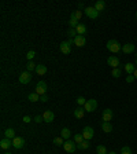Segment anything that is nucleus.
Listing matches in <instances>:
<instances>
[{"label": "nucleus", "instance_id": "bb28decb", "mask_svg": "<svg viewBox=\"0 0 137 154\" xmlns=\"http://www.w3.org/2000/svg\"><path fill=\"white\" fill-rule=\"evenodd\" d=\"M36 68H37V65H34L33 63V61H27V63H26V70L27 72H33V70H36Z\"/></svg>", "mask_w": 137, "mask_h": 154}, {"label": "nucleus", "instance_id": "a19ab883", "mask_svg": "<svg viewBox=\"0 0 137 154\" xmlns=\"http://www.w3.org/2000/svg\"><path fill=\"white\" fill-rule=\"evenodd\" d=\"M133 76H134V78H136V80H137V69L134 70V73H133Z\"/></svg>", "mask_w": 137, "mask_h": 154}, {"label": "nucleus", "instance_id": "b1692460", "mask_svg": "<svg viewBox=\"0 0 137 154\" xmlns=\"http://www.w3.org/2000/svg\"><path fill=\"white\" fill-rule=\"evenodd\" d=\"M82 15H84V13H82L81 10H75V11L71 13V18H73V19H77V21H80V19L82 18Z\"/></svg>", "mask_w": 137, "mask_h": 154}, {"label": "nucleus", "instance_id": "f704fd0d", "mask_svg": "<svg viewBox=\"0 0 137 154\" xmlns=\"http://www.w3.org/2000/svg\"><path fill=\"white\" fill-rule=\"evenodd\" d=\"M121 154H132V149L129 146H123L121 150Z\"/></svg>", "mask_w": 137, "mask_h": 154}, {"label": "nucleus", "instance_id": "20e7f679", "mask_svg": "<svg viewBox=\"0 0 137 154\" xmlns=\"http://www.w3.org/2000/svg\"><path fill=\"white\" fill-rule=\"evenodd\" d=\"M63 149H65V151H67V153H74L75 150H77V145H75L74 140H65V143H63Z\"/></svg>", "mask_w": 137, "mask_h": 154}, {"label": "nucleus", "instance_id": "4c0bfd02", "mask_svg": "<svg viewBox=\"0 0 137 154\" xmlns=\"http://www.w3.org/2000/svg\"><path fill=\"white\" fill-rule=\"evenodd\" d=\"M34 121L36 123H41V121H44V119H43V116H36L34 117Z\"/></svg>", "mask_w": 137, "mask_h": 154}, {"label": "nucleus", "instance_id": "ea45409f", "mask_svg": "<svg viewBox=\"0 0 137 154\" xmlns=\"http://www.w3.org/2000/svg\"><path fill=\"white\" fill-rule=\"evenodd\" d=\"M40 100H41V102H47V100H48V96H47V95H41V96H40Z\"/></svg>", "mask_w": 137, "mask_h": 154}, {"label": "nucleus", "instance_id": "c756f323", "mask_svg": "<svg viewBox=\"0 0 137 154\" xmlns=\"http://www.w3.org/2000/svg\"><path fill=\"white\" fill-rule=\"evenodd\" d=\"M111 74H112V77H115V78H118V77L122 74V70L119 69V68H115V69H112V72H111Z\"/></svg>", "mask_w": 137, "mask_h": 154}, {"label": "nucleus", "instance_id": "2f4dec72", "mask_svg": "<svg viewBox=\"0 0 137 154\" xmlns=\"http://www.w3.org/2000/svg\"><path fill=\"white\" fill-rule=\"evenodd\" d=\"M65 142H63V138L62 136H59V138H55L54 139V145L55 146H62Z\"/></svg>", "mask_w": 137, "mask_h": 154}, {"label": "nucleus", "instance_id": "a211bd4d", "mask_svg": "<svg viewBox=\"0 0 137 154\" xmlns=\"http://www.w3.org/2000/svg\"><path fill=\"white\" fill-rule=\"evenodd\" d=\"M93 7H95L96 10L99 11V13H100V11H103V10L106 8V1H104V0H97V1L95 3V6H93Z\"/></svg>", "mask_w": 137, "mask_h": 154}, {"label": "nucleus", "instance_id": "cd10ccee", "mask_svg": "<svg viewBox=\"0 0 137 154\" xmlns=\"http://www.w3.org/2000/svg\"><path fill=\"white\" fill-rule=\"evenodd\" d=\"M84 136H82V133H75L74 135V142L77 143V145H80L81 142H84Z\"/></svg>", "mask_w": 137, "mask_h": 154}, {"label": "nucleus", "instance_id": "5701e85b", "mask_svg": "<svg viewBox=\"0 0 137 154\" xmlns=\"http://www.w3.org/2000/svg\"><path fill=\"white\" fill-rule=\"evenodd\" d=\"M61 136H62V138H63L65 140H68V138L71 136V132H70V129H68V128H62Z\"/></svg>", "mask_w": 137, "mask_h": 154}, {"label": "nucleus", "instance_id": "e433bc0d", "mask_svg": "<svg viewBox=\"0 0 137 154\" xmlns=\"http://www.w3.org/2000/svg\"><path fill=\"white\" fill-rule=\"evenodd\" d=\"M134 80H136V78H134V76H133V74H128V77H126V83H133V81H134Z\"/></svg>", "mask_w": 137, "mask_h": 154}, {"label": "nucleus", "instance_id": "c03bdc74", "mask_svg": "<svg viewBox=\"0 0 137 154\" xmlns=\"http://www.w3.org/2000/svg\"><path fill=\"white\" fill-rule=\"evenodd\" d=\"M136 66H137V58H136Z\"/></svg>", "mask_w": 137, "mask_h": 154}, {"label": "nucleus", "instance_id": "a878e982", "mask_svg": "<svg viewBox=\"0 0 137 154\" xmlns=\"http://www.w3.org/2000/svg\"><path fill=\"white\" fill-rule=\"evenodd\" d=\"M89 146H90V143H89L88 140H84V142H81L80 145H77V149H81V150H86V149H89Z\"/></svg>", "mask_w": 137, "mask_h": 154}, {"label": "nucleus", "instance_id": "412c9836", "mask_svg": "<svg viewBox=\"0 0 137 154\" xmlns=\"http://www.w3.org/2000/svg\"><path fill=\"white\" fill-rule=\"evenodd\" d=\"M36 73H37L39 76H44V74L47 73V66H44V65H37Z\"/></svg>", "mask_w": 137, "mask_h": 154}, {"label": "nucleus", "instance_id": "7ed1b4c3", "mask_svg": "<svg viewBox=\"0 0 137 154\" xmlns=\"http://www.w3.org/2000/svg\"><path fill=\"white\" fill-rule=\"evenodd\" d=\"M84 109H85V112L93 113L96 109H97V100H96V99H88L86 103H85V106H84Z\"/></svg>", "mask_w": 137, "mask_h": 154}, {"label": "nucleus", "instance_id": "79ce46f5", "mask_svg": "<svg viewBox=\"0 0 137 154\" xmlns=\"http://www.w3.org/2000/svg\"><path fill=\"white\" fill-rule=\"evenodd\" d=\"M108 154H116V153H115V151H110Z\"/></svg>", "mask_w": 137, "mask_h": 154}, {"label": "nucleus", "instance_id": "f257e3e1", "mask_svg": "<svg viewBox=\"0 0 137 154\" xmlns=\"http://www.w3.org/2000/svg\"><path fill=\"white\" fill-rule=\"evenodd\" d=\"M106 47H107V50H108L110 52H112V54H116V52L122 51V46L116 42V40H108L107 44H106Z\"/></svg>", "mask_w": 137, "mask_h": 154}, {"label": "nucleus", "instance_id": "9d476101", "mask_svg": "<svg viewBox=\"0 0 137 154\" xmlns=\"http://www.w3.org/2000/svg\"><path fill=\"white\" fill-rule=\"evenodd\" d=\"M25 146V139L23 138H21V136H15L13 139V147H15V149H22V147Z\"/></svg>", "mask_w": 137, "mask_h": 154}, {"label": "nucleus", "instance_id": "2eb2a0df", "mask_svg": "<svg viewBox=\"0 0 137 154\" xmlns=\"http://www.w3.org/2000/svg\"><path fill=\"white\" fill-rule=\"evenodd\" d=\"M102 119H103V121H107V123H110V121H111V119H112V110H111V109H106V110H103Z\"/></svg>", "mask_w": 137, "mask_h": 154}, {"label": "nucleus", "instance_id": "dca6fc26", "mask_svg": "<svg viewBox=\"0 0 137 154\" xmlns=\"http://www.w3.org/2000/svg\"><path fill=\"white\" fill-rule=\"evenodd\" d=\"M84 114H85V109H84L82 106H78V107L74 110V117L75 119H78V120L82 119V117H84Z\"/></svg>", "mask_w": 137, "mask_h": 154}, {"label": "nucleus", "instance_id": "37998d69", "mask_svg": "<svg viewBox=\"0 0 137 154\" xmlns=\"http://www.w3.org/2000/svg\"><path fill=\"white\" fill-rule=\"evenodd\" d=\"M4 154H11V153H10V151H8V150H7V151H6V153H4Z\"/></svg>", "mask_w": 137, "mask_h": 154}, {"label": "nucleus", "instance_id": "473e14b6", "mask_svg": "<svg viewBox=\"0 0 137 154\" xmlns=\"http://www.w3.org/2000/svg\"><path fill=\"white\" fill-rule=\"evenodd\" d=\"M67 36L68 37H70V39H74L75 36H77V30H75V29H68V32H67Z\"/></svg>", "mask_w": 137, "mask_h": 154}, {"label": "nucleus", "instance_id": "a18cd8bd", "mask_svg": "<svg viewBox=\"0 0 137 154\" xmlns=\"http://www.w3.org/2000/svg\"><path fill=\"white\" fill-rule=\"evenodd\" d=\"M136 18H137V11H136Z\"/></svg>", "mask_w": 137, "mask_h": 154}, {"label": "nucleus", "instance_id": "423d86ee", "mask_svg": "<svg viewBox=\"0 0 137 154\" xmlns=\"http://www.w3.org/2000/svg\"><path fill=\"white\" fill-rule=\"evenodd\" d=\"M32 81V73L30 72H27V70H25V72H22L19 74V83L21 84H29Z\"/></svg>", "mask_w": 137, "mask_h": 154}, {"label": "nucleus", "instance_id": "9b49d317", "mask_svg": "<svg viewBox=\"0 0 137 154\" xmlns=\"http://www.w3.org/2000/svg\"><path fill=\"white\" fill-rule=\"evenodd\" d=\"M73 40H74V46H77V47H84V46L86 44V39H85V36L77 35Z\"/></svg>", "mask_w": 137, "mask_h": 154}, {"label": "nucleus", "instance_id": "1a4fd4ad", "mask_svg": "<svg viewBox=\"0 0 137 154\" xmlns=\"http://www.w3.org/2000/svg\"><path fill=\"white\" fill-rule=\"evenodd\" d=\"M107 63H108V66H111L112 69H115V68H119V65H121V62H119V58H116V56L111 55L107 58Z\"/></svg>", "mask_w": 137, "mask_h": 154}, {"label": "nucleus", "instance_id": "f3484780", "mask_svg": "<svg viewBox=\"0 0 137 154\" xmlns=\"http://www.w3.org/2000/svg\"><path fill=\"white\" fill-rule=\"evenodd\" d=\"M102 129H103V132L110 133V132H112V125H111L110 123H107V121H103L102 123Z\"/></svg>", "mask_w": 137, "mask_h": 154}, {"label": "nucleus", "instance_id": "aec40b11", "mask_svg": "<svg viewBox=\"0 0 137 154\" xmlns=\"http://www.w3.org/2000/svg\"><path fill=\"white\" fill-rule=\"evenodd\" d=\"M4 138L13 140L14 138H15V131H14L13 128H7L6 131H4Z\"/></svg>", "mask_w": 137, "mask_h": 154}, {"label": "nucleus", "instance_id": "6ab92c4d", "mask_svg": "<svg viewBox=\"0 0 137 154\" xmlns=\"http://www.w3.org/2000/svg\"><path fill=\"white\" fill-rule=\"evenodd\" d=\"M75 30H77V35H80V36H85V33H86V26L84 25V23H80L77 28H75Z\"/></svg>", "mask_w": 137, "mask_h": 154}, {"label": "nucleus", "instance_id": "f03ea898", "mask_svg": "<svg viewBox=\"0 0 137 154\" xmlns=\"http://www.w3.org/2000/svg\"><path fill=\"white\" fill-rule=\"evenodd\" d=\"M74 44V40L73 39H70L67 42H62L61 43V51L65 54V55H67L71 52V46Z\"/></svg>", "mask_w": 137, "mask_h": 154}, {"label": "nucleus", "instance_id": "4468645a", "mask_svg": "<svg viewBox=\"0 0 137 154\" xmlns=\"http://www.w3.org/2000/svg\"><path fill=\"white\" fill-rule=\"evenodd\" d=\"M11 146H13V140H11V139H7V138H4V139L0 140V147H1L3 150H8Z\"/></svg>", "mask_w": 137, "mask_h": 154}, {"label": "nucleus", "instance_id": "393cba45", "mask_svg": "<svg viewBox=\"0 0 137 154\" xmlns=\"http://www.w3.org/2000/svg\"><path fill=\"white\" fill-rule=\"evenodd\" d=\"M27 99H29L30 102H37V100H40V95L36 94V92H32V94L27 95Z\"/></svg>", "mask_w": 137, "mask_h": 154}, {"label": "nucleus", "instance_id": "58836bf2", "mask_svg": "<svg viewBox=\"0 0 137 154\" xmlns=\"http://www.w3.org/2000/svg\"><path fill=\"white\" fill-rule=\"evenodd\" d=\"M22 121H23V123H30V121H32V119H30L29 116H25V117L22 119Z\"/></svg>", "mask_w": 137, "mask_h": 154}, {"label": "nucleus", "instance_id": "4be33fe9", "mask_svg": "<svg viewBox=\"0 0 137 154\" xmlns=\"http://www.w3.org/2000/svg\"><path fill=\"white\" fill-rule=\"evenodd\" d=\"M136 69H137L136 65H133V63H126V65H125V70H126L128 74H133Z\"/></svg>", "mask_w": 137, "mask_h": 154}, {"label": "nucleus", "instance_id": "c85d7f7f", "mask_svg": "<svg viewBox=\"0 0 137 154\" xmlns=\"http://www.w3.org/2000/svg\"><path fill=\"white\" fill-rule=\"evenodd\" d=\"M96 151H97V154H108L107 153V149L103 146V145H99V146L96 147Z\"/></svg>", "mask_w": 137, "mask_h": 154}, {"label": "nucleus", "instance_id": "ddd939ff", "mask_svg": "<svg viewBox=\"0 0 137 154\" xmlns=\"http://www.w3.org/2000/svg\"><path fill=\"white\" fill-rule=\"evenodd\" d=\"M134 44L133 43H126V44H123L122 46V52L123 54H132L133 51H134Z\"/></svg>", "mask_w": 137, "mask_h": 154}, {"label": "nucleus", "instance_id": "f8f14e48", "mask_svg": "<svg viewBox=\"0 0 137 154\" xmlns=\"http://www.w3.org/2000/svg\"><path fill=\"white\" fill-rule=\"evenodd\" d=\"M43 119L45 123H52L55 119V114L54 112H51V110H45V112L43 113Z\"/></svg>", "mask_w": 137, "mask_h": 154}, {"label": "nucleus", "instance_id": "0eeeda50", "mask_svg": "<svg viewBox=\"0 0 137 154\" xmlns=\"http://www.w3.org/2000/svg\"><path fill=\"white\" fill-rule=\"evenodd\" d=\"M85 15L88 17V18H90V19H96L97 17H99V11L96 10L95 7H85Z\"/></svg>", "mask_w": 137, "mask_h": 154}, {"label": "nucleus", "instance_id": "6e6552de", "mask_svg": "<svg viewBox=\"0 0 137 154\" xmlns=\"http://www.w3.org/2000/svg\"><path fill=\"white\" fill-rule=\"evenodd\" d=\"M93 135H95V131H93V128L92 127H85L84 129H82V136H84V139L85 140H89L93 138Z\"/></svg>", "mask_w": 137, "mask_h": 154}, {"label": "nucleus", "instance_id": "72a5a7b5", "mask_svg": "<svg viewBox=\"0 0 137 154\" xmlns=\"http://www.w3.org/2000/svg\"><path fill=\"white\" fill-rule=\"evenodd\" d=\"M34 56H36V52H34L33 50H30V51H27V54H26V58H27V61H32Z\"/></svg>", "mask_w": 137, "mask_h": 154}, {"label": "nucleus", "instance_id": "c9c22d12", "mask_svg": "<svg viewBox=\"0 0 137 154\" xmlns=\"http://www.w3.org/2000/svg\"><path fill=\"white\" fill-rule=\"evenodd\" d=\"M77 103H78L80 106H85L86 100H85V98H84V96H78V98H77Z\"/></svg>", "mask_w": 137, "mask_h": 154}, {"label": "nucleus", "instance_id": "7c9ffc66", "mask_svg": "<svg viewBox=\"0 0 137 154\" xmlns=\"http://www.w3.org/2000/svg\"><path fill=\"white\" fill-rule=\"evenodd\" d=\"M68 25H70V28L71 29H75L78 25H80V22L77 21V19H73V18H70V21H68Z\"/></svg>", "mask_w": 137, "mask_h": 154}, {"label": "nucleus", "instance_id": "39448f33", "mask_svg": "<svg viewBox=\"0 0 137 154\" xmlns=\"http://www.w3.org/2000/svg\"><path fill=\"white\" fill-rule=\"evenodd\" d=\"M48 87H47V83L45 81H39L37 84H36V94H39V95H45V92H47Z\"/></svg>", "mask_w": 137, "mask_h": 154}]
</instances>
